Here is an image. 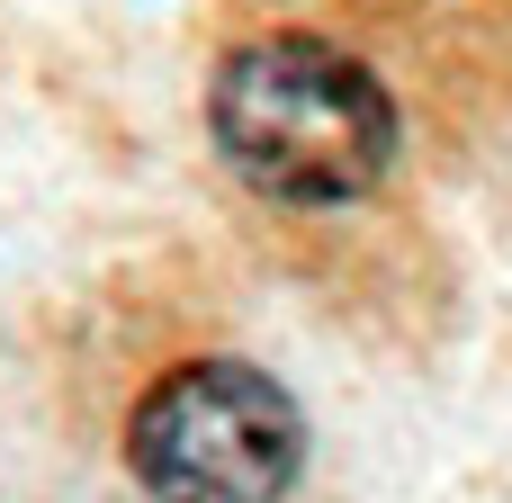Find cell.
Instances as JSON below:
<instances>
[{
    "label": "cell",
    "mask_w": 512,
    "mask_h": 503,
    "mask_svg": "<svg viewBox=\"0 0 512 503\" xmlns=\"http://www.w3.org/2000/svg\"><path fill=\"white\" fill-rule=\"evenodd\" d=\"M207 135L261 198L351 207L396 162V99L360 54H342L306 27H279V36H252L216 63Z\"/></svg>",
    "instance_id": "1"
},
{
    "label": "cell",
    "mask_w": 512,
    "mask_h": 503,
    "mask_svg": "<svg viewBox=\"0 0 512 503\" xmlns=\"http://www.w3.org/2000/svg\"><path fill=\"white\" fill-rule=\"evenodd\" d=\"M126 468L153 503H279L306 468V414L252 360H189L144 387Z\"/></svg>",
    "instance_id": "2"
}]
</instances>
